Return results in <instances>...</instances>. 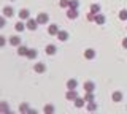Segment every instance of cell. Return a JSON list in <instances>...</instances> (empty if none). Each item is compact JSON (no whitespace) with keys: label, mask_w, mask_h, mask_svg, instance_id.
<instances>
[{"label":"cell","mask_w":127,"mask_h":114,"mask_svg":"<svg viewBox=\"0 0 127 114\" xmlns=\"http://www.w3.org/2000/svg\"><path fill=\"white\" fill-rule=\"evenodd\" d=\"M26 25H27V30H32V32H33V30H37V29H38V21H37V18H35V19L29 18V19L26 21Z\"/></svg>","instance_id":"1"},{"label":"cell","mask_w":127,"mask_h":114,"mask_svg":"<svg viewBox=\"0 0 127 114\" xmlns=\"http://www.w3.org/2000/svg\"><path fill=\"white\" fill-rule=\"evenodd\" d=\"M2 13H3V16H5V18H13L16 11H14V8H13V6H3Z\"/></svg>","instance_id":"2"},{"label":"cell","mask_w":127,"mask_h":114,"mask_svg":"<svg viewBox=\"0 0 127 114\" xmlns=\"http://www.w3.org/2000/svg\"><path fill=\"white\" fill-rule=\"evenodd\" d=\"M8 41H10V45H11V46H16V48H18V46H21V43H22L19 35H11Z\"/></svg>","instance_id":"3"},{"label":"cell","mask_w":127,"mask_h":114,"mask_svg":"<svg viewBox=\"0 0 127 114\" xmlns=\"http://www.w3.org/2000/svg\"><path fill=\"white\" fill-rule=\"evenodd\" d=\"M65 98L67 100H70V101H75L78 98V92H76V89H73V90H67V93H65Z\"/></svg>","instance_id":"4"},{"label":"cell","mask_w":127,"mask_h":114,"mask_svg":"<svg viewBox=\"0 0 127 114\" xmlns=\"http://www.w3.org/2000/svg\"><path fill=\"white\" fill-rule=\"evenodd\" d=\"M37 21H38V24H48V21H49V14H48V13H40L37 16Z\"/></svg>","instance_id":"5"},{"label":"cell","mask_w":127,"mask_h":114,"mask_svg":"<svg viewBox=\"0 0 127 114\" xmlns=\"http://www.w3.org/2000/svg\"><path fill=\"white\" fill-rule=\"evenodd\" d=\"M48 33H49L51 37H57V33H59V27H57V24H51L49 27H48Z\"/></svg>","instance_id":"6"},{"label":"cell","mask_w":127,"mask_h":114,"mask_svg":"<svg viewBox=\"0 0 127 114\" xmlns=\"http://www.w3.org/2000/svg\"><path fill=\"white\" fill-rule=\"evenodd\" d=\"M18 16H19V19H22V21H27V19L30 18V11L27 10V8H22L21 11H19Z\"/></svg>","instance_id":"7"},{"label":"cell","mask_w":127,"mask_h":114,"mask_svg":"<svg viewBox=\"0 0 127 114\" xmlns=\"http://www.w3.org/2000/svg\"><path fill=\"white\" fill-rule=\"evenodd\" d=\"M33 70H35V71H37L38 74H41V73H45V71H46V65L43 64V62H38V64H35Z\"/></svg>","instance_id":"8"},{"label":"cell","mask_w":127,"mask_h":114,"mask_svg":"<svg viewBox=\"0 0 127 114\" xmlns=\"http://www.w3.org/2000/svg\"><path fill=\"white\" fill-rule=\"evenodd\" d=\"M78 10H73V8H67V18L68 19H76L78 18Z\"/></svg>","instance_id":"9"},{"label":"cell","mask_w":127,"mask_h":114,"mask_svg":"<svg viewBox=\"0 0 127 114\" xmlns=\"http://www.w3.org/2000/svg\"><path fill=\"white\" fill-rule=\"evenodd\" d=\"M94 57H95V51L92 48H87L84 51V59H87V60H92Z\"/></svg>","instance_id":"10"},{"label":"cell","mask_w":127,"mask_h":114,"mask_svg":"<svg viewBox=\"0 0 127 114\" xmlns=\"http://www.w3.org/2000/svg\"><path fill=\"white\" fill-rule=\"evenodd\" d=\"M68 32H65V30H59V33H57V40L59 41H67L68 40Z\"/></svg>","instance_id":"11"},{"label":"cell","mask_w":127,"mask_h":114,"mask_svg":"<svg viewBox=\"0 0 127 114\" xmlns=\"http://www.w3.org/2000/svg\"><path fill=\"white\" fill-rule=\"evenodd\" d=\"M27 52H29V48H27V46H24V45L18 46V56L24 57V56H27Z\"/></svg>","instance_id":"12"},{"label":"cell","mask_w":127,"mask_h":114,"mask_svg":"<svg viewBox=\"0 0 127 114\" xmlns=\"http://www.w3.org/2000/svg\"><path fill=\"white\" fill-rule=\"evenodd\" d=\"M67 89H70V90H73V89H78V81L76 79H68L67 81Z\"/></svg>","instance_id":"13"},{"label":"cell","mask_w":127,"mask_h":114,"mask_svg":"<svg viewBox=\"0 0 127 114\" xmlns=\"http://www.w3.org/2000/svg\"><path fill=\"white\" fill-rule=\"evenodd\" d=\"M73 103H75V108H84V105L87 103V101L84 100V97H83V98H79V97H78L76 100L73 101Z\"/></svg>","instance_id":"14"},{"label":"cell","mask_w":127,"mask_h":114,"mask_svg":"<svg viewBox=\"0 0 127 114\" xmlns=\"http://www.w3.org/2000/svg\"><path fill=\"white\" fill-rule=\"evenodd\" d=\"M14 29H16V32H24V30L27 29V25L24 24V21H22V19H21V21H19V22H16Z\"/></svg>","instance_id":"15"},{"label":"cell","mask_w":127,"mask_h":114,"mask_svg":"<svg viewBox=\"0 0 127 114\" xmlns=\"http://www.w3.org/2000/svg\"><path fill=\"white\" fill-rule=\"evenodd\" d=\"M45 51H46V54H48V56H54V54L57 52V48H56L54 45H48Z\"/></svg>","instance_id":"16"},{"label":"cell","mask_w":127,"mask_h":114,"mask_svg":"<svg viewBox=\"0 0 127 114\" xmlns=\"http://www.w3.org/2000/svg\"><path fill=\"white\" fill-rule=\"evenodd\" d=\"M111 100L116 101V103H118V101H121V100H122V92H119V90L113 92V93H111Z\"/></svg>","instance_id":"17"},{"label":"cell","mask_w":127,"mask_h":114,"mask_svg":"<svg viewBox=\"0 0 127 114\" xmlns=\"http://www.w3.org/2000/svg\"><path fill=\"white\" fill-rule=\"evenodd\" d=\"M94 89H95V84L92 81H86L84 82V90L86 92H94Z\"/></svg>","instance_id":"18"},{"label":"cell","mask_w":127,"mask_h":114,"mask_svg":"<svg viewBox=\"0 0 127 114\" xmlns=\"http://www.w3.org/2000/svg\"><path fill=\"white\" fill-rule=\"evenodd\" d=\"M105 16H103L102 13H98V14H95V24H98V25H103L105 24Z\"/></svg>","instance_id":"19"},{"label":"cell","mask_w":127,"mask_h":114,"mask_svg":"<svg viewBox=\"0 0 127 114\" xmlns=\"http://www.w3.org/2000/svg\"><path fill=\"white\" fill-rule=\"evenodd\" d=\"M37 56H38V51L37 49H29V52H27V59H30V60H33V59H37Z\"/></svg>","instance_id":"20"},{"label":"cell","mask_w":127,"mask_h":114,"mask_svg":"<svg viewBox=\"0 0 127 114\" xmlns=\"http://www.w3.org/2000/svg\"><path fill=\"white\" fill-rule=\"evenodd\" d=\"M91 13L98 14L100 13V5H98V3H92V5H91Z\"/></svg>","instance_id":"21"},{"label":"cell","mask_w":127,"mask_h":114,"mask_svg":"<svg viewBox=\"0 0 127 114\" xmlns=\"http://www.w3.org/2000/svg\"><path fill=\"white\" fill-rule=\"evenodd\" d=\"M86 109L89 113H94V111H97V105L94 103V101H89V103H87V106H86Z\"/></svg>","instance_id":"22"},{"label":"cell","mask_w":127,"mask_h":114,"mask_svg":"<svg viewBox=\"0 0 127 114\" xmlns=\"http://www.w3.org/2000/svg\"><path fill=\"white\" fill-rule=\"evenodd\" d=\"M30 109H29V105L27 103H21L19 105V113H29Z\"/></svg>","instance_id":"23"},{"label":"cell","mask_w":127,"mask_h":114,"mask_svg":"<svg viewBox=\"0 0 127 114\" xmlns=\"http://www.w3.org/2000/svg\"><path fill=\"white\" fill-rule=\"evenodd\" d=\"M119 19H121V21H127V10L119 11Z\"/></svg>","instance_id":"24"},{"label":"cell","mask_w":127,"mask_h":114,"mask_svg":"<svg viewBox=\"0 0 127 114\" xmlns=\"http://www.w3.org/2000/svg\"><path fill=\"white\" fill-rule=\"evenodd\" d=\"M84 100L87 101V103H89V101H94V93H92V92H86Z\"/></svg>","instance_id":"25"},{"label":"cell","mask_w":127,"mask_h":114,"mask_svg":"<svg viewBox=\"0 0 127 114\" xmlns=\"http://www.w3.org/2000/svg\"><path fill=\"white\" fill-rule=\"evenodd\" d=\"M78 6H79V2H78V0H70V6H68V8L78 10Z\"/></svg>","instance_id":"26"},{"label":"cell","mask_w":127,"mask_h":114,"mask_svg":"<svg viewBox=\"0 0 127 114\" xmlns=\"http://www.w3.org/2000/svg\"><path fill=\"white\" fill-rule=\"evenodd\" d=\"M0 111H2V113H10V109H8V105L5 103V101H2V103H0Z\"/></svg>","instance_id":"27"},{"label":"cell","mask_w":127,"mask_h":114,"mask_svg":"<svg viewBox=\"0 0 127 114\" xmlns=\"http://www.w3.org/2000/svg\"><path fill=\"white\" fill-rule=\"evenodd\" d=\"M43 111H45L46 114H49V113H54V106H53V105H49V103H48V105L45 106V109H43Z\"/></svg>","instance_id":"28"},{"label":"cell","mask_w":127,"mask_h":114,"mask_svg":"<svg viewBox=\"0 0 127 114\" xmlns=\"http://www.w3.org/2000/svg\"><path fill=\"white\" fill-rule=\"evenodd\" d=\"M59 5H61V8H68L70 6V0H61Z\"/></svg>","instance_id":"29"},{"label":"cell","mask_w":127,"mask_h":114,"mask_svg":"<svg viewBox=\"0 0 127 114\" xmlns=\"http://www.w3.org/2000/svg\"><path fill=\"white\" fill-rule=\"evenodd\" d=\"M87 21H89V22H95V14L89 11V13H87Z\"/></svg>","instance_id":"30"},{"label":"cell","mask_w":127,"mask_h":114,"mask_svg":"<svg viewBox=\"0 0 127 114\" xmlns=\"http://www.w3.org/2000/svg\"><path fill=\"white\" fill-rule=\"evenodd\" d=\"M5 24H6V18L3 16L2 19H0V29H3V27H5Z\"/></svg>","instance_id":"31"},{"label":"cell","mask_w":127,"mask_h":114,"mask_svg":"<svg viewBox=\"0 0 127 114\" xmlns=\"http://www.w3.org/2000/svg\"><path fill=\"white\" fill-rule=\"evenodd\" d=\"M6 45V38H5V35H2L0 37V46H5Z\"/></svg>","instance_id":"32"},{"label":"cell","mask_w":127,"mask_h":114,"mask_svg":"<svg viewBox=\"0 0 127 114\" xmlns=\"http://www.w3.org/2000/svg\"><path fill=\"white\" fill-rule=\"evenodd\" d=\"M122 48L127 49V38H124V40H122Z\"/></svg>","instance_id":"33"},{"label":"cell","mask_w":127,"mask_h":114,"mask_svg":"<svg viewBox=\"0 0 127 114\" xmlns=\"http://www.w3.org/2000/svg\"><path fill=\"white\" fill-rule=\"evenodd\" d=\"M126 30H127V29H126Z\"/></svg>","instance_id":"34"}]
</instances>
